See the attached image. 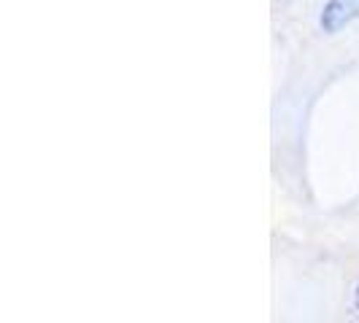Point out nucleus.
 <instances>
[{
  "label": "nucleus",
  "instance_id": "obj_1",
  "mask_svg": "<svg viewBox=\"0 0 359 323\" xmlns=\"http://www.w3.org/2000/svg\"><path fill=\"white\" fill-rule=\"evenodd\" d=\"M359 17V0H330L324 6L322 30L324 33H338L348 22Z\"/></svg>",
  "mask_w": 359,
  "mask_h": 323
}]
</instances>
